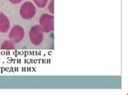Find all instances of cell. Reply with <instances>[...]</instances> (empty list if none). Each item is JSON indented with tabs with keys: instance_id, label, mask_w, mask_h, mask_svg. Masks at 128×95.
I'll return each mask as SVG.
<instances>
[{
	"instance_id": "cell-2",
	"label": "cell",
	"mask_w": 128,
	"mask_h": 95,
	"mask_svg": "<svg viewBox=\"0 0 128 95\" xmlns=\"http://www.w3.org/2000/svg\"><path fill=\"white\" fill-rule=\"evenodd\" d=\"M36 6L31 2H24L20 9V15L24 19H30L36 15Z\"/></svg>"
},
{
	"instance_id": "cell-5",
	"label": "cell",
	"mask_w": 128,
	"mask_h": 95,
	"mask_svg": "<svg viewBox=\"0 0 128 95\" xmlns=\"http://www.w3.org/2000/svg\"><path fill=\"white\" fill-rule=\"evenodd\" d=\"M10 30V20L5 14L0 13V32L6 33Z\"/></svg>"
},
{
	"instance_id": "cell-1",
	"label": "cell",
	"mask_w": 128,
	"mask_h": 95,
	"mask_svg": "<svg viewBox=\"0 0 128 95\" xmlns=\"http://www.w3.org/2000/svg\"><path fill=\"white\" fill-rule=\"evenodd\" d=\"M29 39L33 45H40L44 39V32L40 25H35L29 31Z\"/></svg>"
},
{
	"instance_id": "cell-3",
	"label": "cell",
	"mask_w": 128,
	"mask_h": 95,
	"mask_svg": "<svg viewBox=\"0 0 128 95\" xmlns=\"http://www.w3.org/2000/svg\"><path fill=\"white\" fill-rule=\"evenodd\" d=\"M54 16L49 14H43L39 19V25L42 27L43 32L46 33L50 32L54 30Z\"/></svg>"
},
{
	"instance_id": "cell-7",
	"label": "cell",
	"mask_w": 128,
	"mask_h": 95,
	"mask_svg": "<svg viewBox=\"0 0 128 95\" xmlns=\"http://www.w3.org/2000/svg\"><path fill=\"white\" fill-rule=\"evenodd\" d=\"M32 1L36 4V6H38L39 8L46 7L47 3H48V0H32Z\"/></svg>"
},
{
	"instance_id": "cell-8",
	"label": "cell",
	"mask_w": 128,
	"mask_h": 95,
	"mask_svg": "<svg viewBox=\"0 0 128 95\" xmlns=\"http://www.w3.org/2000/svg\"><path fill=\"white\" fill-rule=\"evenodd\" d=\"M48 10L50 14L54 15V0H51L48 4Z\"/></svg>"
},
{
	"instance_id": "cell-6",
	"label": "cell",
	"mask_w": 128,
	"mask_h": 95,
	"mask_svg": "<svg viewBox=\"0 0 128 95\" xmlns=\"http://www.w3.org/2000/svg\"><path fill=\"white\" fill-rule=\"evenodd\" d=\"M1 49L2 50H14L15 49V45L12 40H6L2 43L1 45Z\"/></svg>"
},
{
	"instance_id": "cell-4",
	"label": "cell",
	"mask_w": 128,
	"mask_h": 95,
	"mask_svg": "<svg viewBox=\"0 0 128 95\" xmlns=\"http://www.w3.org/2000/svg\"><path fill=\"white\" fill-rule=\"evenodd\" d=\"M24 37V30L20 25L12 27L9 32V38L13 43H20Z\"/></svg>"
},
{
	"instance_id": "cell-9",
	"label": "cell",
	"mask_w": 128,
	"mask_h": 95,
	"mask_svg": "<svg viewBox=\"0 0 128 95\" xmlns=\"http://www.w3.org/2000/svg\"><path fill=\"white\" fill-rule=\"evenodd\" d=\"M9 2L12 4H19L22 2V0H9Z\"/></svg>"
}]
</instances>
